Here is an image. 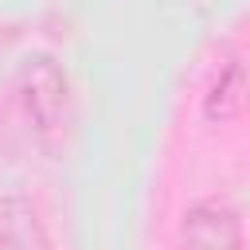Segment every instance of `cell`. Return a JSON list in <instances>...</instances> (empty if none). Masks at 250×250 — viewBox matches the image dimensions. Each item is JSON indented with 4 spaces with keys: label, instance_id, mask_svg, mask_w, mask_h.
Masks as SVG:
<instances>
[{
    "label": "cell",
    "instance_id": "1",
    "mask_svg": "<svg viewBox=\"0 0 250 250\" xmlns=\"http://www.w3.org/2000/svg\"><path fill=\"white\" fill-rule=\"evenodd\" d=\"M20 102H23V113L27 121L35 125L39 137H59L62 133V121H66V74L59 70V62L51 55H35L23 62L20 70Z\"/></svg>",
    "mask_w": 250,
    "mask_h": 250
},
{
    "label": "cell",
    "instance_id": "2",
    "mask_svg": "<svg viewBox=\"0 0 250 250\" xmlns=\"http://www.w3.org/2000/svg\"><path fill=\"white\" fill-rule=\"evenodd\" d=\"M180 250H242L238 215L223 203H195L180 223Z\"/></svg>",
    "mask_w": 250,
    "mask_h": 250
},
{
    "label": "cell",
    "instance_id": "3",
    "mask_svg": "<svg viewBox=\"0 0 250 250\" xmlns=\"http://www.w3.org/2000/svg\"><path fill=\"white\" fill-rule=\"evenodd\" d=\"M250 109V51H242L238 59H230L219 78L211 82L207 98H203V117L211 125H227L234 117H242Z\"/></svg>",
    "mask_w": 250,
    "mask_h": 250
},
{
    "label": "cell",
    "instance_id": "4",
    "mask_svg": "<svg viewBox=\"0 0 250 250\" xmlns=\"http://www.w3.org/2000/svg\"><path fill=\"white\" fill-rule=\"evenodd\" d=\"M0 250H47L43 219L23 195H0Z\"/></svg>",
    "mask_w": 250,
    "mask_h": 250
}]
</instances>
